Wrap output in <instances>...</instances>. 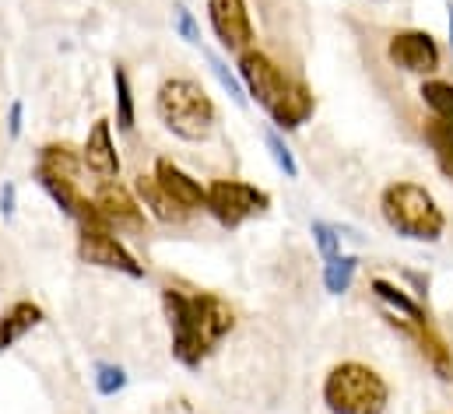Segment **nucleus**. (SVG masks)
Returning a JSON list of instances; mask_svg holds the SVG:
<instances>
[{
  "label": "nucleus",
  "instance_id": "f257e3e1",
  "mask_svg": "<svg viewBox=\"0 0 453 414\" xmlns=\"http://www.w3.org/2000/svg\"><path fill=\"white\" fill-rule=\"evenodd\" d=\"M162 310L173 334V358L187 369H201L208 355L235 330V312L222 295L162 288Z\"/></svg>",
  "mask_w": 453,
  "mask_h": 414
},
{
  "label": "nucleus",
  "instance_id": "f03ea898",
  "mask_svg": "<svg viewBox=\"0 0 453 414\" xmlns=\"http://www.w3.org/2000/svg\"><path fill=\"white\" fill-rule=\"evenodd\" d=\"M155 116L173 137H180L187 144H204L219 126L215 99L194 78L162 81L158 92H155Z\"/></svg>",
  "mask_w": 453,
  "mask_h": 414
},
{
  "label": "nucleus",
  "instance_id": "7ed1b4c3",
  "mask_svg": "<svg viewBox=\"0 0 453 414\" xmlns=\"http://www.w3.org/2000/svg\"><path fill=\"white\" fill-rule=\"evenodd\" d=\"M380 214L401 239H411V242L433 246L447 232V211L433 197V190H426L422 183H411V180H397V183L383 187Z\"/></svg>",
  "mask_w": 453,
  "mask_h": 414
},
{
  "label": "nucleus",
  "instance_id": "20e7f679",
  "mask_svg": "<svg viewBox=\"0 0 453 414\" xmlns=\"http://www.w3.org/2000/svg\"><path fill=\"white\" fill-rule=\"evenodd\" d=\"M320 397L331 414H387L390 383L365 362H338L324 376Z\"/></svg>",
  "mask_w": 453,
  "mask_h": 414
},
{
  "label": "nucleus",
  "instance_id": "39448f33",
  "mask_svg": "<svg viewBox=\"0 0 453 414\" xmlns=\"http://www.w3.org/2000/svg\"><path fill=\"white\" fill-rule=\"evenodd\" d=\"M271 194L264 187H253L246 180H211L208 183V214L222 225V228H239L250 218L267 214Z\"/></svg>",
  "mask_w": 453,
  "mask_h": 414
},
{
  "label": "nucleus",
  "instance_id": "423d86ee",
  "mask_svg": "<svg viewBox=\"0 0 453 414\" xmlns=\"http://www.w3.org/2000/svg\"><path fill=\"white\" fill-rule=\"evenodd\" d=\"M78 260L88 264V267L116 271V274L134 278V281L144 278V264L123 246V239L106 225H81L78 228Z\"/></svg>",
  "mask_w": 453,
  "mask_h": 414
},
{
  "label": "nucleus",
  "instance_id": "0eeeda50",
  "mask_svg": "<svg viewBox=\"0 0 453 414\" xmlns=\"http://www.w3.org/2000/svg\"><path fill=\"white\" fill-rule=\"evenodd\" d=\"M235 74H239V81H242V88H246V99H253L267 116L281 105V99L288 96V88H292V81H296V78H288V74H285L267 53H260V50L239 53Z\"/></svg>",
  "mask_w": 453,
  "mask_h": 414
},
{
  "label": "nucleus",
  "instance_id": "6e6552de",
  "mask_svg": "<svg viewBox=\"0 0 453 414\" xmlns=\"http://www.w3.org/2000/svg\"><path fill=\"white\" fill-rule=\"evenodd\" d=\"M387 60L404 71V74H418V78H433L443 64V53H440V42L433 32L426 28H404V32H394L390 42H387Z\"/></svg>",
  "mask_w": 453,
  "mask_h": 414
},
{
  "label": "nucleus",
  "instance_id": "1a4fd4ad",
  "mask_svg": "<svg viewBox=\"0 0 453 414\" xmlns=\"http://www.w3.org/2000/svg\"><path fill=\"white\" fill-rule=\"evenodd\" d=\"M383 319H387V326H390L394 334H401L404 341L415 344L418 358L436 372V380L453 383V348L433 330V323H411V319H404V316H397V312H383Z\"/></svg>",
  "mask_w": 453,
  "mask_h": 414
},
{
  "label": "nucleus",
  "instance_id": "9d476101",
  "mask_svg": "<svg viewBox=\"0 0 453 414\" xmlns=\"http://www.w3.org/2000/svg\"><path fill=\"white\" fill-rule=\"evenodd\" d=\"M208 21L222 50L228 53L253 50V21L246 0H208Z\"/></svg>",
  "mask_w": 453,
  "mask_h": 414
},
{
  "label": "nucleus",
  "instance_id": "9b49d317",
  "mask_svg": "<svg viewBox=\"0 0 453 414\" xmlns=\"http://www.w3.org/2000/svg\"><path fill=\"white\" fill-rule=\"evenodd\" d=\"M92 201H96L99 214H103V221H106L113 232H119V228H127V232H141L144 221H148V214H144L141 201L134 197V190L123 187L119 180L99 183L96 194H92Z\"/></svg>",
  "mask_w": 453,
  "mask_h": 414
},
{
  "label": "nucleus",
  "instance_id": "f8f14e48",
  "mask_svg": "<svg viewBox=\"0 0 453 414\" xmlns=\"http://www.w3.org/2000/svg\"><path fill=\"white\" fill-rule=\"evenodd\" d=\"M81 162L96 180H119V155H116L113 141V119H96L85 144H81Z\"/></svg>",
  "mask_w": 453,
  "mask_h": 414
},
{
  "label": "nucleus",
  "instance_id": "ddd939ff",
  "mask_svg": "<svg viewBox=\"0 0 453 414\" xmlns=\"http://www.w3.org/2000/svg\"><path fill=\"white\" fill-rule=\"evenodd\" d=\"M151 176L158 180V187H162L176 204L183 207L187 214L208 207V187H201V180H194V176H190L187 169H180L173 158H155V172H151Z\"/></svg>",
  "mask_w": 453,
  "mask_h": 414
},
{
  "label": "nucleus",
  "instance_id": "4468645a",
  "mask_svg": "<svg viewBox=\"0 0 453 414\" xmlns=\"http://www.w3.org/2000/svg\"><path fill=\"white\" fill-rule=\"evenodd\" d=\"M134 197L141 201V207H144L155 221H162V225H180V221H187V218H190L183 207L176 204V201L158 187V180H155V176L137 172V176H134Z\"/></svg>",
  "mask_w": 453,
  "mask_h": 414
},
{
  "label": "nucleus",
  "instance_id": "2eb2a0df",
  "mask_svg": "<svg viewBox=\"0 0 453 414\" xmlns=\"http://www.w3.org/2000/svg\"><path fill=\"white\" fill-rule=\"evenodd\" d=\"M46 319V312L39 303H32V299H18V303H11L4 316H0V351H7V348H14L25 334H32L39 323Z\"/></svg>",
  "mask_w": 453,
  "mask_h": 414
},
{
  "label": "nucleus",
  "instance_id": "dca6fc26",
  "mask_svg": "<svg viewBox=\"0 0 453 414\" xmlns=\"http://www.w3.org/2000/svg\"><path fill=\"white\" fill-rule=\"evenodd\" d=\"M317 112V99H313V88L306 85V81H292V88H288V96L281 99V105L271 112V123L278 126V130H299L310 116Z\"/></svg>",
  "mask_w": 453,
  "mask_h": 414
},
{
  "label": "nucleus",
  "instance_id": "f3484780",
  "mask_svg": "<svg viewBox=\"0 0 453 414\" xmlns=\"http://www.w3.org/2000/svg\"><path fill=\"white\" fill-rule=\"evenodd\" d=\"M369 292H372L390 312H397V316H404V319H411V323H429V310H426L408 288H401V285H394V281H387V278H372V281H369Z\"/></svg>",
  "mask_w": 453,
  "mask_h": 414
},
{
  "label": "nucleus",
  "instance_id": "a211bd4d",
  "mask_svg": "<svg viewBox=\"0 0 453 414\" xmlns=\"http://www.w3.org/2000/svg\"><path fill=\"white\" fill-rule=\"evenodd\" d=\"M422 137H426V144H429V151H433L440 172H443L447 180H453V123L433 116V119H426Z\"/></svg>",
  "mask_w": 453,
  "mask_h": 414
},
{
  "label": "nucleus",
  "instance_id": "6ab92c4d",
  "mask_svg": "<svg viewBox=\"0 0 453 414\" xmlns=\"http://www.w3.org/2000/svg\"><path fill=\"white\" fill-rule=\"evenodd\" d=\"M35 165L39 169H53V172H60V176H81V169H85V162H81V151H74L71 144H46V148H39V158H35Z\"/></svg>",
  "mask_w": 453,
  "mask_h": 414
},
{
  "label": "nucleus",
  "instance_id": "aec40b11",
  "mask_svg": "<svg viewBox=\"0 0 453 414\" xmlns=\"http://www.w3.org/2000/svg\"><path fill=\"white\" fill-rule=\"evenodd\" d=\"M113 92H116V130L130 134L137 126V105H134V85L123 64L113 67Z\"/></svg>",
  "mask_w": 453,
  "mask_h": 414
},
{
  "label": "nucleus",
  "instance_id": "412c9836",
  "mask_svg": "<svg viewBox=\"0 0 453 414\" xmlns=\"http://www.w3.org/2000/svg\"><path fill=\"white\" fill-rule=\"evenodd\" d=\"M355 274H358V257L355 253H341L334 260H324V288L331 295H344L351 288Z\"/></svg>",
  "mask_w": 453,
  "mask_h": 414
},
{
  "label": "nucleus",
  "instance_id": "4be33fe9",
  "mask_svg": "<svg viewBox=\"0 0 453 414\" xmlns=\"http://www.w3.org/2000/svg\"><path fill=\"white\" fill-rule=\"evenodd\" d=\"M422 103L429 105V112L436 119H447L453 123V81H443V78H426L422 88H418Z\"/></svg>",
  "mask_w": 453,
  "mask_h": 414
},
{
  "label": "nucleus",
  "instance_id": "5701e85b",
  "mask_svg": "<svg viewBox=\"0 0 453 414\" xmlns=\"http://www.w3.org/2000/svg\"><path fill=\"white\" fill-rule=\"evenodd\" d=\"M264 148H267L271 162H274V165L285 172V180H299V162H296L292 148L285 144V137H281L278 130H264Z\"/></svg>",
  "mask_w": 453,
  "mask_h": 414
},
{
  "label": "nucleus",
  "instance_id": "b1692460",
  "mask_svg": "<svg viewBox=\"0 0 453 414\" xmlns=\"http://www.w3.org/2000/svg\"><path fill=\"white\" fill-rule=\"evenodd\" d=\"M127 380H130L127 369L116 365V362H99V365H96V376H92L99 397H116V394H123V390H127Z\"/></svg>",
  "mask_w": 453,
  "mask_h": 414
},
{
  "label": "nucleus",
  "instance_id": "393cba45",
  "mask_svg": "<svg viewBox=\"0 0 453 414\" xmlns=\"http://www.w3.org/2000/svg\"><path fill=\"white\" fill-rule=\"evenodd\" d=\"M204 53V60H208V67H211V74L219 78V85L228 92V99L235 105H246V88H242V81H239V74H232L228 71V64L219 57V53H211V50H201Z\"/></svg>",
  "mask_w": 453,
  "mask_h": 414
},
{
  "label": "nucleus",
  "instance_id": "a878e982",
  "mask_svg": "<svg viewBox=\"0 0 453 414\" xmlns=\"http://www.w3.org/2000/svg\"><path fill=\"white\" fill-rule=\"evenodd\" d=\"M310 235H313V246L320 249L324 260H334L341 257V228L331 221H313L310 225Z\"/></svg>",
  "mask_w": 453,
  "mask_h": 414
},
{
  "label": "nucleus",
  "instance_id": "bb28decb",
  "mask_svg": "<svg viewBox=\"0 0 453 414\" xmlns=\"http://www.w3.org/2000/svg\"><path fill=\"white\" fill-rule=\"evenodd\" d=\"M173 28H176V35H180L183 42L201 46V25H197V18H194L190 7H183V4L173 7Z\"/></svg>",
  "mask_w": 453,
  "mask_h": 414
},
{
  "label": "nucleus",
  "instance_id": "cd10ccee",
  "mask_svg": "<svg viewBox=\"0 0 453 414\" xmlns=\"http://www.w3.org/2000/svg\"><path fill=\"white\" fill-rule=\"evenodd\" d=\"M401 278L411 285V295H415L418 303H426V299H429V274H422V271H404Z\"/></svg>",
  "mask_w": 453,
  "mask_h": 414
},
{
  "label": "nucleus",
  "instance_id": "c85d7f7f",
  "mask_svg": "<svg viewBox=\"0 0 453 414\" xmlns=\"http://www.w3.org/2000/svg\"><path fill=\"white\" fill-rule=\"evenodd\" d=\"M21 130H25V103L14 99V103L7 105V134L11 137H21Z\"/></svg>",
  "mask_w": 453,
  "mask_h": 414
},
{
  "label": "nucleus",
  "instance_id": "c756f323",
  "mask_svg": "<svg viewBox=\"0 0 453 414\" xmlns=\"http://www.w3.org/2000/svg\"><path fill=\"white\" fill-rule=\"evenodd\" d=\"M14 211H18V190H14V183H4L0 187V214L14 218Z\"/></svg>",
  "mask_w": 453,
  "mask_h": 414
},
{
  "label": "nucleus",
  "instance_id": "7c9ffc66",
  "mask_svg": "<svg viewBox=\"0 0 453 414\" xmlns=\"http://www.w3.org/2000/svg\"><path fill=\"white\" fill-rule=\"evenodd\" d=\"M447 32H450V50H453V0L447 4Z\"/></svg>",
  "mask_w": 453,
  "mask_h": 414
},
{
  "label": "nucleus",
  "instance_id": "2f4dec72",
  "mask_svg": "<svg viewBox=\"0 0 453 414\" xmlns=\"http://www.w3.org/2000/svg\"><path fill=\"white\" fill-rule=\"evenodd\" d=\"M369 4H380V0H369Z\"/></svg>",
  "mask_w": 453,
  "mask_h": 414
}]
</instances>
